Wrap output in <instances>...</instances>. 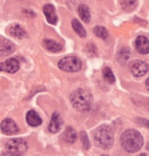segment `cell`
I'll list each match as a JSON object with an SVG mask.
<instances>
[{
  "label": "cell",
  "instance_id": "6da1fadb",
  "mask_svg": "<svg viewBox=\"0 0 149 156\" xmlns=\"http://www.w3.org/2000/svg\"><path fill=\"white\" fill-rule=\"evenodd\" d=\"M143 143V139L141 134L134 129H129V130L125 131L121 136V147L129 153H134V152L140 150Z\"/></svg>",
  "mask_w": 149,
  "mask_h": 156
},
{
  "label": "cell",
  "instance_id": "ba28073f",
  "mask_svg": "<svg viewBox=\"0 0 149 156\" xmlns=\"http://www.w3.org/2000/svg\"><path fill=\"white\" fill-rule=\"evenodd\" d=\"M63 126V121L60 117V114L58 112H54L52 114V118H51V121H50V124H49V131L51 133H56V132H59L61 129H62Z\"/></svg>",
  "mask_w": 149,
  "mask_h": 156
},
{
  "label": "cell",
  "instance_id": "2e32d148",
  "mask_svg": "<svg viewBox=\"0 0 149 156\" xmlns=\"http://www.w3.org/2000/svg\"><path fill=\"white\" fill-rule=\"evenodd\" d=\"M9 33L11 34L12 36H14V37H19V39H22V37H24L27 35L24 30L20 25H12L10 30H9Z\"/></svg>",
  "mask_w": 149,
  "mask_h": 156
},
{
  "label": "cell",
  "instance_id": "4fadbf2b",
  "mask_svg": "<svg viewBox=\"0 0 149 156\" xmlns=\"http://www.w3.org/2000/svg\"><path fill=\"white\" fill-rule=\"evenodd\" d=\"M1 46H0V50H1V55L6 56L9 55L10 53H12L14 51V45L13 43H11L10 41H8L7 39L2 37L1 39Z\"/></svg>",
  "mask_w": 149,
  "mask_h": 156
},
{
  "label": "cell",
  "instance_id": "5bb4252c",
  "mask_svg": "<svg viewBox=\"0 0 149 156\" xmlns=\"http://www.w3.org/2000/svg\"><path fill=\"white\" fill-rule=\"evenodd\" d=\"M76 137H77V134H76L75 130L72 129L71 126H69V128L64 131V133H63V141L69 143V144L75 142Z\"/></svg>",
  "mask_w": 149,
  "mask_h": 156
},
{
  "label": "cell",
  "instance_id": "cb8c5ba5",
  "mask_svg": "<svg viewBox=\"0 0 149 156\" xmlns=\"http://www.w3.org/2000/svg\"><path fill=\"white\" fill-rule=\"evenodd\" d=\"M146 87H147V89L149 90V78L147 79V81H146Z\"/></svg>",
  "mask_w": 149,
  "mask_h": 156
},
{
  "label": "cell",
  "instance_id": "d6986e66",
  "mask_svg": "<svg viewBox=\"0 0 149 156\" xmlns=\"http://www.w3.org/2000/svg\"><path fill=\"white\" fill-rule=\"evenodd\" d=\"M103 77H104L105 80L108 81L110 84H114L116 80L115 76H114V73L112 72V69H110V67H106L104 69V72H103Z\"/></svg>",
  "mask_w": 149,
  "mask_h": 156
},
{
  "label": "cell",
  "instance_id": "277c9868",
  "mask_svg": "<svg viewBox=\"0 0 149 156\" xmlns=\"http://www.w3.org/2000/svg\"><path fill=\"white\" fill-rule=\"evenodd\" d=\"M28 148V144L22 139H13L7 142L2 156H21Z\"/></svg>",
  "mask_w": 149,
  "mask_h": 156
},
{
  "label": "cell",
  "instance_id": "ac0fdd59",
  "mask_svg": "<svg viewBox=\"0 0 149 156\" xmlns=\"http://www.w3.org/2000/svg\"><path fill=\"white\" fill-rule=\"evenodd\" d=\"M72 28H73V30L75 31V33L77 34V35L81 36V37H85V36H86V32H85L83 25H82L76 19L72 20Z\"/></svg>",
  "mask_w": 149,
  "mask_h": 156
},
{
  "label": "cell",
  "instance_id": "e0dca14e",
  "mask_svg": "<svg viewBox=\"0 0 149 156\" xmlns=\"http://www.w3.org/2000/svg\"><path fill=\"white\" fill-rule=\"evenodd\" d=\"M79 14L81 19L84 21V22H88L91 20V13H90V9L87 8V6L85 5H81L79 7Z\"/></svg>",
  "mask_w": 149,
  "mask_h": 156
},
{
  "label": "cell",
  "instance_id": "3957f363",
  "mask_svg": "<svg viewBox=\"0 0 149 156\" xmlns=\"http://www.w3.org/2000/svg\"><path fill=\"white\" fill-rule=\"evenodd\" d=\"M94 141L102 148H110L114 143V134L108 126H101L94 132Z\"/></svg>",
  "mask_w": 149,
  "mask_h": 156
},
{
  "label": "cell",
  "instance_id": "44dd1931",
  "mask_svg": "<svg viewBox=\"0 0 149 156\" xmlns=\"http://www.w3.org/2000/svg\"><path fill=\"white\" fill-rule=\"evenodd\" d=\"M94 33H95V35H97L99 37H101V39H103V40L107 39V36H108L107 30L104 28V27H101V25L94 28Z\"/></svg>",
  "mask_w": 149,
  "mask_h": 156
},
{
  "label": "cell",
  "instance_id": "603a6c76",
  "mask_svg": "<svg viewBox=\"0 0 149 156\" xmlns=\"http://www.w3.org/2000/svg\"><path fill=\"white\" fill-rule=\"evenodd\" d=\"M138 122H140V123H143V124H145V126H147V128H149V121H147V120H145V119H139L138 120Z\"/></svg>",
  "mask_w": 149,
  "mask_h": 156
},
{
  "label": "cell",
  "instance_id": "7402d4cb",
  "mask_svg": "<svg viewBox=\"0 0 149 156\" xmlns=\"http://www.w3.org/2000/svg\"><path fill=\"white\" fill-rule=\"evenodd\" d=\"M82 136V140H83V145H84V148L85 150H88L90 148V141H88V139H87V135L85 132H83V133L81 134Z\"/></svg>",
  "mask_w": 149,
  "mask_h": 156
},
{
  "label": "cell",
  "instance_id": "d4e9b609",
  "mask_svg": "<svg viewBox=\"0 0 149 156\" xmlns=\"http://www.w3.org/2000/svg\"><path fill=\"white\" fill-rule=\"evenodd\" d=\"M147 148H148V150H149V143H148V145H147Z\"/></svg>",
  "mask_w": 149,
  "mask_h": 156
},
{
  "label": "cell",
  "instance_id": "ffe728a7",
  "mask_svg": "<svg viewBox=\"0 0 149 156\" xmlns=\"http://www.w3.org/2000/svg\"><path fill=\"white\" fill-rule=\"evenodd\" d=\"M121 5L124 10L132 11L136 7V0H121Z\"/></svg>",
  "mask_w": 149,
  "mask_h": 156
},
{
  "label": "cell",
  "instance_id": "8fae6325",
  "mask_svg": "<svg viewBox=\"0 0 149 156\" xmlns=\"http://www.w3.org/2000/svg\"><path fill=\"white\" fill-rule=\"evenodd\" d=\"M43 12H44V16L48 20V22L51 23V24H56L58 22V18H56V14H55V9L52 5L48 3V5H45L44 8H43Z\"/></svg>",
  "mask_w": 149,
  "mask_h": 156
},
{
  "label": "cell",
  "instance_id": "7a4b0ae2",
  "mask_svg": "<svg viewBox=\"0 0 149 156\" xmlns=\"http://www.w3.org/2000/svg\"><path fill=\"white\" fill-rule=\"evenodd\" d=\"M72 106L79 111H86L92 107L93 96L86 89H76L70 96Z\"/></svg>",
  "mask_w": 149,
  "mask_h": 156
},
{
  "label": "cell",
  "instance_id": "5b68a950",
  "mask_svg": "<svg viewBox=\"0 0 149 156\" xmlns=\"http://www.w3.org/2000/svg\"><path fill=\"white\" fill-rule=\"evenodd\" d=\"M59 67L60 69L64 70V72H79L82 68V62L76 56H66L59 62Z\"/></svg>",
  "mask_w": 149,
  "mask_h": 156
},
{
  "label": "cell",
  "instance_id": "9c48e42d",
  "mask_svg": "<svg viewBox=\"0 0 149 156\" xmlns=\"http://www.w3.org/2000/svg\"><path fill=\"white\" fill-rule=\"evenodd\" d=\"M19 62L16 58H8L6 62L1 63V70L6 73H10V74H13V73L18 72L19 70Z\"/></svg>",
  "mask_w": 149,
  "mask_h": 156
},
{
  "label": "cell",
  "instance_id": "52a82bcc",
  "mask_svg": "<svg viewBox=\"0 0 149 156\" xmlns=\"http://www.w3.org/2000/svg\"><path fill=\"white\" fill-rule=\"evenodd\" d=\"M1 131L5 134H8V135H11V134H16L19 132V128L13 120L11 119H5V120L1 122Z\"/></svg>",
  "mask_w": 149,
  "mask_h": 156
},
{
  "label": "cell",
  "instance_id": "7c38bea8",
  "mask_svg": "<svg viewBox=\"0 0 149 156\" xmlns=\"http://www.w3.org/2000/svg\"><path fill=\"white\" fill-rule=\"evenodd\" d=\"M27 122H28L29 126H39L42 123V120H41V118L39 117V114L37 112L31 110L27 113Z\"/></svg>",
  "mask_w": 149,
  "mask_h": 156
},
{
  "label": "cell",
  "instance_id": "9a60e30c",
  "mask_svg": "<svg viewBox=\"0 0 149 156\" xmlns=\"http://www.w3.org/2000/svg\"><path fill=\"white\" fill-rule=\"evenodd\" d=\"M43 44H44V48H47L50 52H53V53H56V52H60L62 51V45L59 44V43L54 42L52 40H44L43 41Z\"/></svg>",
  "mask_w": 149,
  "mask_h": 156
},
{
  "label": "cell",
  "instance_id": "30bf717a",
  "mask_svg": "<svg viewBox=\"0 0 149 156\" xmlns=\"http://www.w3.org/2000/svg\"><path fill=\"white\" fill-rule=\"evenodd\" d=\"M136 50L140 54H148L149 53V40L145 36H138L135 41Z\"/></svg>",
  "mask_w": 149,
  "mask_h": 156
},
{
  "label": "cell",
  "instance_id": "8992f818",
  "mask_svg": "<svg viewBox=\"0 0 149 156\" xmlns=\"http://www.w3.org/2000/svg\"><path fill=\"white\" fill-rule=\"evenodd\" d=\"M148 70V64L143 61H135L130 65V72L135 77H143Z\"/></svg>",
  "mask_w": 149,
  "mask_h": 156
}]
</instances>
